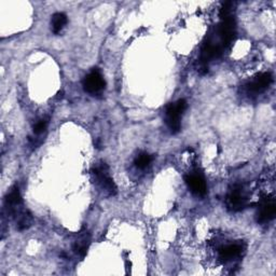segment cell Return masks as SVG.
<instances>
[{"label": "cell", "instance_id": "11", "mask_svg": "<svg viewBox=\"0 0 276 276\" xmlns=\"http://www.w3.org/2000/svg\"><path fill=\"white\" fill-rule=\"evenodd\" d=\"M242 250L243 247L240 244H230L219 250V257L224 261H228L240 256L242 253Z\"/></svg>", "mask_w": 276, "mask_h": 276}, {"label": "cell", "instance_id": "4", "mask_svg": "<svg viewBox=\"0 0 276 276\" xmlns=\"http://www.w3.org/2000/svg\"><path fill=\"white\" fill-rule=\"evenodd\" d=\"M246 197L242 186H234L227 197V206L232 211H240L246 207Z\"/></svg>", "mask_w": 276, "mask_h": 276}, {"label": "cell", "instance_id": "8", "mask_svg": "<svg viewBox=\"0 0 276 276\" xmlns=\"http://www.w3.org/2000/svg\"><path fill=\"white\" fill-rule=\"evenodd\" d=\"M22 197L18 191L17 187H13L10 192H8L6 197V206L12 214L16 213L18 209H21L22 206Z\"/></svg>", "mask_w": 276, "mask_h": 276}, {"label": "cell", "instance_id": "1", "mask_svg": "<svg viewBox=\"0 0 276 276\" xmlns=\"http://www.w3.org/2000/svg\"><path fill=\"white\" fill-rule=\"evenodd\" d=\"M187 109L186 99H179L176 103H172L166 107V124L172 134H177L181 129L180 118Z\"/></svg>", "mask_w": 276, "mask_h": 276}, {"label": "cell", "instance_id": "10", "mask_svg": "<svg viewBox=\"0 0 276 276\" xmlns=\"http://www.w3.org/2000/svg\"><path fill=\"white\" fill-rule=\"evenodd\" d=\"M90 242H91V238L90 234L84 230L79 234L78 240L75 242L74 244V250L77 254H79L80 257H84L88 252V248L90 246Z\"/></svg>", "mask_w": 276, "mask_h": 276}, {"label": "cell", "instance_id": "13", "mask_svg": "<svg viewBox=\"0 0 276 276\" xmlns=\"http://www.w3.org/2000/svg\"><path fill=\"white\" fill-rule=\"evenodd\" d=\"M66 23H67V15L65 13H62V12L55 13L52 16V21H51V25H52L53 33L58 34L60 30L64 28Z\"/></svg>", "mask_w": 276, "mask_h": 276}, {"label": "cell", "instance_id": "14", "mask_svg": "<svg viewBox=\"0 0 276 276\" xmlns=\"http://www.w3.org/2000/svg\"><path fill=\"white\" fill-rule=\"evenodd\" d=\"M151 161H152V157L150 155H148V153H146V152H141L136 157L134 163H135V166L137 168L144 169L150 164Z\"/></svg>", "mask_w": 276, "mask_h": 276}, {"label": "cell", "instance_id": "6", "mask_svg": "<svg viewBox=\"0 0 276 276\" xmlns=\"http://www.w3.org/2000/svg\"><path fill=\"white\" fill-rule=\"evenodd\" d=\"M275 214H276V205L274 199L265 198L259 203L257 221L259 223H267L275 217Z\"/></svg>", "mask_w": 276, "mask_h": 276}, {"label": "cell", "instance_id": "9", "mask_svg": "<svg viewBox=\"0 0 276 276\" xmlns=\"http://www.w3.org/2000/svg\"><path fill=\"white\" fill-rule=\"evenodd\" d=\"M186 182L191 191L197 196H205L206 194V183L203 177L200 175H189L186 176Z\"/></svg>", "mask_w": 276, "mask_h": 276}, {"label": "cell", "instance_id": "2", "mask_svg": "<svg viewBox=\"0 0 276 276\" xmlns=\"http://www.w3.org/2000/svg\"><path fill=\"white\" fill-rule=\"evenodd\" d=\"M92 175L94 176V179L100 186L108 196H116L117 194V186L115 181L109 176L108 166L105 163H101L99 165L94 166L91 171Z\"/></svg>", "mask_w": 276, "mask_h": 276}, {"label": "cell", "instance_id": "7", "mask_svg": "<svg viewBox=\"0 0 276 276\" xmlns=\"http://www.w3.org/2000/svg\"><path fill=\"white\" fill-rule=\"evenodd\" d=\"M273 81L272 75L270 73H263L256 77L247 86L248 91L251 93H261V92L267 90Z\"/></svg>", "mask_w": 276, "mask_h": 276}, {"label": "cell", "instance_id": "12", "mask_svg": "<svg viewBox=\"0 0 276 276\" xmlns=\"http://www.w3.org/2000/svg\"><path fill=\"white\" fill-rule=\"evenodd\" d=\"M16 218V224H17V229L19 231L26 230L30 227V224H32L33 221V217L32 214H30L28 210H21L18 214L15 215Z\"/></svg>", "mask_w": 276, "mask_h": 276}, {"label": "cell", "instance_id": "5", "mask_svg": "<svg viewBox=\"0 0 276 276\" xmlns=\"http://www.w3.org/2000/svg\"><path fill=\"white\" fill-rule=\"evenodd\" d=\"M218 36L221 41V47H227L232 43L235 36V22L231 16L222 18V22L218 29Z\"/></svg>", "mask_w": 276, "mask_h": 276}, {"label": "cell", "instance_id": "15", "mask_svg": "<svg viewBox=\"0 0 276 276\" xmlns=\"http://www.w3.org/2000/svg\"><path fill=\"white\" fill-rule=\"evenodd\" d=\"M48 122L46 120H40L34 125V133L36 135H40L47 130Z\"/></svg>", "mask_w": 276, "mask_h": 276}, {"label": "cell", "instance_id": "3", "mask_svg": "<svg viewBox=\"0 0 276 276\" xmlns=\"http://www.w3.org/2000/svg\"><path fill=\"white\" fill-rule=\"evenodd\" d=\"M82 84L84 91L91 95H96L101 93L106 87L105 80L97 68H94L89 75L86 76Z\"/></svg>", "mask_w": 276, "mask_h": 276}]
</instances>
